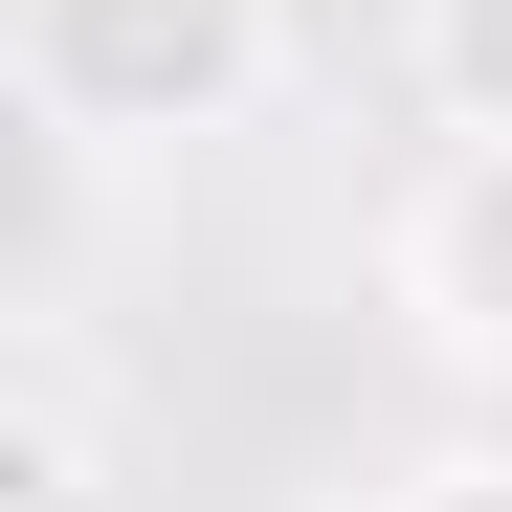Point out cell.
<instances>
[{
	"label": "cell",
	"instance_id": "1",
	"mask_svg": "<svg viewBox=\"0 0 512 512\" xmlns=\"http://www.w3.org/2000/svg\"><path fill=\"white\" fill-rule=\"evenodd\" d=\"M0 90L45 156H201L290 90V0H0Z\"/></svg>",
	"mask_w": 512,
	"mask_h": 512
},
{
	"label": "cell",
	"instance_id": "2",
	"mask_svg": "<svg viewBox=\"0 0 512 512\" xmlns=\"http://www.w3.org/2000/svg\"><path fill=\"white\" fill-rule=\"evenodd\" d=\"M379 290H401V334H423V357L512 379V134H446V156L401 179V223H379Z\"/></svg>",
	"mask_w": 512,
	"mask_h": 512
},
{
	"label": "cell",
	"instance_id": "3",
	"mask_svg": "<svg viewBox=\"0 0 512 512\" xmlns=\"http://www.w3.org/2000/svg\"><path fill=\"white\" fill-rule=\"evenodd\" d=\"M0 512H90V401H67V357H23V401H0Z\"/></svg>",
	"mask_w": 512,
	"mask_h": 512
},
{
	"label": "cell",
	"instance_id": "4",
	"mask_svg": "<svg viewBox=\"0 0 512 512\" xmlns=\"http://www.w3.org/2000/svg\"><path fill=\"white\" fill-rule=\"evenodd\" d=\"M423 90H446V134H512V0H401Z\"/></svg>",
	"mask_w": 512,
	"mask_h": 512
},
{
	"label": "cell",
	"instance_id": "5",
	"mask_svg": "<svg viewBox=\"0 0 512 512\" xmlns=\"http://www.w3.org/2000/svg\"><path fill=\"white\" fill-rule=\"evenodd\" d=\"M357 512H512V446H490V423H468V446H423V468H379Z\"/></svg>",
	"mask_w": 512,
	"mask_h": 512
}]
</instances>
